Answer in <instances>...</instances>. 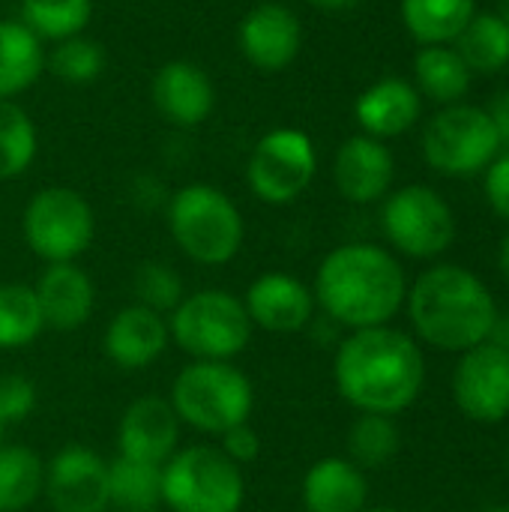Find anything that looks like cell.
Here are the masks:
<instances>
[{"label": "cell", "mask_w": 509, "mask_h": 512, "mask_svg": "<svg viewBox=\"0 0 509 512\" xmlns=\"http://www.w3.org/2000/svg\"><path fill=\"white\" fill-rule=\"evenodd\" d=\"M492 342L507 348L509 351V309L504 315H498V324H495V333H492Z\"/></svg>", "instance_id": "f35d334b"}, {"label": "cell", "mask_w": 509, "mask_h": 512, "mask_svg": "<svg viewBox=\"0 0 509 512\" xmlns=\"http://www.w3.org/2000/svg\"><path fill=\"white\" fill-rule=\"evenodd\" d=\"M36 408V387L24 375H0V426L27 420Z\"/></svg>", "instance_id": "e575fe53"}, {"label": "cell", "mask_w": 509, "mask_h": 512, "mask_svg": "<svg viewBox=\"0 0 509 512\" xmlns=\"http://www.w3.org/2000/svg\"><path fill=\"white\" fill-rule=\"evenodd\" d=\"M318 174V153L303 129H273L267 132L246 165L249 189L258 201L270 207H285L297 201Z\"/></svg>", "instance_id": "8fae6325"}, {"label": "cell", "mask_w": 509, "mask_h": 512, "mask_svg": "<svg viewBox=\"0 0 509 512\" xmlns=\"http://www.w3.org/2000/svg\"><path fill=\"white\" fill-rule=\"evenodd\" d=\"M486 512H509V504H504V507H492V510Z\"/></svg>", "instance_id": "ee69618b"}, {"label": "cell", "mask_w": 509, "mask_h": 512, "mask_svg": "<svg viewBox=\"0 0 509 512\" xmlns=\"http://www.w3.org/2000/svg\"><path fill=\"white\" fill-rule=\"evenodd\" d=\"M0 444H3V426H0Z\"/></svg>", "instance_id": "f6af8a7d"}, {"label": "cell", "mask_w": 509, "mask_h": 512, "mask_svg": "<svg viewBox=\"0 0 509 512\" xmlns=\"http://www.w3.org/2000/svg\"><path fill=\"white\" fill-rule=\"evenodd\" d=\"M45 462L21 444H0V512H24L42 498Z\"/></svg>", "instance_id": "83f0119b"}, {"label": "cell", "mask_w": 509, "mask_h": 512, "mask_svg": "<svg viewBox=\"0 0 509 512\" xmlns=\"http://www.w3.org/2000/svg\"><path fill=\"white\" fill-rule=\"evenodd\" d=\"M42 495L54 512H108V462L84 444H69L45 462Z\"/></svg>", "instance_id": "4fadbf2b"}, {"label": "cell", "mask_w": 509, "mask_h": 512, "mask_svg": "<svg viewBox=\"0 0 509 512\" xmlns=\"http://www.w3.org/2000/svg\"><path fill=\"white\" fill-rule=\"evenodd\" d=\"M45 63L66 84H90L105 72V51L96 39L78 33L57 42L51 57H45Z\"/></svg>", "instance_id": "d6a6232c"}, {"label": "cell", "mask_w": 509, "mask_h": 512, "mask_svg": "<svg viewBox=\"0 0 509 512\" xmlns=\"http://www.w3.org/2000/svg\"><path fill=\"white\" fill-rule=\"evenodd\" d=\"M300 501L306 512H366V471L345 456H324L303 474Z\"/></svg>", "instance_id": "7402d4cb"}, {"label": "cell", "mask_w": 509, "mask_h": 512, "mask_svg": "<svg viewBox=\"0 0 509 512\" xmlns=\"http://www.w3.org/2000/svg\"><path fill=\"white\" fill-rule=\"evenodd\" d=\"M45 330L33 285H0V351H21L33 345Z\"/></svg>", "instance_id": "f1b7e54d"}, {"label": "cell", "mask_w": 509, "mask_h": 512, "mask_svg": "<svg viewBox=\"0 0 509 512\" xmlns=\"http://www.w3.org/2000/svg\"><path fill=\"white\" fill-rule=\"evenodd\" d=\"M396 159L390 147L369 135H351L333 156V183L351 204H375L390 195Z\"/></svg>", "instance_id": "e0dca14e"}, {"label": "cell", "mask_w": 509, "mask_h": 512, "mask_svg": "<svg viewBox=\"0 0 509 512\" xmlns=\"http://www.w3.org/2000/svg\"><path fill=\"white\" fill-rule=\"evenodd\" d=\"M240 300L252 327L276 336L309 330L318 312L312 288L285 270H267L255 276Z\"/></svg>", "instance_id": "5bb4252c"}, {"label": "cell", "mask_w": 509, "mask_h": 512, "mask_svg": "<svg viewBox=\"0 0 509 512\" xmlns=\"http://www.w3.org/2000/svg\"><path fill=\"white\" fill-rule=\"evenodd\" d=\"M168 231L177 249L201 267L234 261L246 240L243 213L210 183H189L174 192L168 201Z\"/></svg>", "instance_id": "5b68a950"}, {"label": "cell", "mask_w": 509, "mask_h": 512, "mask_svg": "<svg viewBox=\"0 0 509 512\" xmlns=\"http://www.w3.org/2000/svg\"><path fill=\"white\" fill-rule=\"evenodd\" d=\"M495 15H498L501 21H507L509 24V0H498V9H495Z\"/></svg>", "instance_id": "b9f144b4"}, {"label": "cell", "mask_w": 509, "mask_h": 512, "mask_svg": "<svg viewBox=\"0 0 509 512\" xmlns=\"http://www.w3.org/2000/svg\"><path fill=\"white\" fill-rule=\"evenodd\" d=\"M381 228L390 246L417 261L444 255L456 240V216L441 192L423 183L402 186L384 198Z\"/></svg>", "instance_id": "30bf717a"}, {"label": "cell", "mask_w": 509, "mask_h": 512, "mask_svg": "<svg viewBox=\"0 0 509 512\" xmlns=\"http://www.w3.org/2000/svg\"><path fill=\"white\" fill-rule=\"evenodd\" d=\"M108 504L117 512L162 510V468L114 456L108 462Z\"/></svg>", "instance_id": "4316f807"}, {"label": "cell", "mask_w": 509, "mask_h": 512, "mask_svg": "<svg viewBox=\"0 0 509 512\" xmlns=\"http://www.w3.org/2000/svg\"><path fill=\"white\" fill-rule=\"evenodd\" d=\"M339 396L360 414L396 417L408 411L426 384V360L408 333L384 324L351 330L333 357Z\"/></svg>", "instance_id": "6da1fadb"}, {"label": "cell", "mask_w": 509, "mask_h": 512, "mask_svg": "<svg viewBox=\"0 0 509 512\" xmlns=\"http://www.w3.org/2000/svg\"><path fill=\"white\" fill-rule=\"evenodd\" d=\"M237 468H246L252 462L261 459V435L249 426V423H240V426H231L228 432L219 435V444H216Z\"/></svg>", "instance_id": "d590c367"}, {"label": "cell", "mask_w": 509, "mask_h": 512, "mask_svg": "<svg viewBox=\"0 0 509 512\" xmlns=\"http://www.w3.org/2000/svg\"><path fill=\"white\" fill-rule=\"evenodd\" d=\"M309 3L324 6V9H348V6H354V3H360V0H309Z\"/></svg>", "instance_id": "60d3db41"}, {"label": "cell", "mask_w": 509, "mask_h": 512, "mask_svg": "<svg viewBox=\"0 0 509 512\" xmlns=\"http://www.w3.org/2000/svg\"><path fill=\"white\" fill-rule=\"evenodd\" d=\"M312 294L324 318L351 333L390 324L405 306L408 279L390 249L345 243L318 264Z\"/></svg>", "instance_id": "7a4b0ae2"}, {"label": "cell", "mask_w": 509, "mask_h": 512, "mask_svg": "<svg viewBox=\"0 0 509 512\" xmlns=\"http://www.w3.org/2000/svg\"><path fill=\"white\" fill-rule=\"evenodd\" d=\"M498 267H501V273H504V279H507V285H509V231L504 234V240H501V252H498Z\"/></svg>", "instance_id": "ab89813d"}, {"label": "cell", "mask_w": 509, "mask_h": 512, "mask_svg": "<svg viewBox=\"0 0 509 512\" xmlns=\"http://www.w3.org/2000/svg\"><path fill=\"white\" fill-rule=\"evenodd\" d=\"M45 69L42 39L18 18L0 21V99L24 93Z\"/></svg>", "instance_id": "cb8c5ba5"}, {"label": "cell", "mask_w": 509, "mask_h": 512, "mask_svg": "<svg viewBox=\"0 0 509 512\" xmlns=\"http://www.w3.org/2000/svg\"><path fill=\"white\" fill-rule=\"evenodd\" d=\"M423 114V96L408 78L387 75L375 84H369L357 102H354V117L363 129V135L387 141L399 138L408 129L420 123Z\"/></svg>", "instance_id": "44dd1931"}, {"label": "cell", "mask_w": 509, "mask_h": 512, "mask_svg": "<svg viewBox=\"0 0 509 512\" xmlns=\"http://www.w3.org/2000/svg\"><path fill=\"white\" fill-rule=\"evenodd\" d=\"M405 309L417 339L447 354L489 342L501 315L489 285L459 264H435L420 273L408 288Z\"/></svg>", "instance_id": "3957f363"}, {"label": "cell", "mask_w": 509, "mask_h": 512, "mask_svg": "<svg viewBox=\"0 0 509 512\" xmlns=\"http://www.w3.org/2000/svg\"><path fill=\"white\" fill-rule=\"evenodd\" d=\"M246 501L243 468L219 447H180L162 465V507L171 512H240Z\"/></svg>", "instance_id": "52a82bcc"}, {"label": "cell", "mask_w": 509, "mask_h": 512, "mask_svg": "<svg viewBox=\"0 0 509 512\" xmlns=\"http://www.w3.org/2000/svg\"><path fill=\"white\" fill-rule=\"evenodd\" d=\"M453 399L471 423L495 426L509 417V351L492 339L465 351L453 372Z\"/></svg>", "instance_id": "7c38bea8"}, {"label": "cell", "mask_w": 509, "mask_h": 512, "mask_svg": "<svg viewBox=\"0 0 509 512\" xmlns=\"http://www.w3.org/2000/svg\"><path fill=\"white\" fill-rule=\"evenodd\" d=\"M423 159L444 177H474L501 153V138L483 105H444L423 126Z\"/></svg>", "instance_id": "ba28073f"}, {"label": "cell", "mask_w": 509, "mask_h": 512, "mask_svg": "<svg viewBox=\"0 0 509 512\" xmlns=\"http://www.w3.org/2000/svg\"><path fill=\"white\" fill-rule=\"evenodd\" d=\"M153 105L171 126L192 129L213 114L216 90L198 63L171 60L153 78Z\"/></svg>", "instance_id": "ffe728a7"}, {"label": "cell", "mask_w": 509, "mask_h": 512, "mask_svg": "<svg viewBox=\"0 0 509 512\" xmlns=\"http://www.w3.org/2000/svg\"><path fill=\"white\" fill-rule=\"evenodd\" d=\"M45 327L57 333L81 330L96 312V285L78 261L45 264L33 285Z\"/></svg>", "instance_id": "ac0fdd59"}, {"label": "cell", "mask_w": 509, "mask_h": 512, "mask_svg": "<svg viewBox=\"0 0 509 512\" xmlns=\"http://www.w3.org/2000/svg\"><path fill=\"white\" fill-rule=\"evenodd\" d=\"M39 150L36 126L15 99H0V180L21 177Z\"/></svg>", "instance_id": "1f68e13d"}, {"label": "cell", "mask_w": 509, "mask_h": 512, "mask_svg": "<svg viewBox=\"0 0 509 512\" xmlns=\"http://www.w3.org/2000/svg\"><path fill=\"white\" fill-rule=\"evenodd\" d=\"M93 18V0H21V24L39 39L63 42L84 33Z\"/></svg>", "instance_id": "4dcf8cb0"}, {"label": "cell", "mask_w": 509, "mask_h": 512, "mask_svg": "<svg viewBox=\"0 0 509 512\" xmlns=\"http://www.w3.org/2000/svg\"><path fill=\"white\" fill-rule=\"evenodd\" d=\"M171 342L192 360L234 363L252 342V321L237 294L225 288H201L186 294L168 315Z\"/></svg>", "instance_id": "8992f818"}, {"label": "cell", "mask_w": 509, "mask_h": 512, "mask_svg": "<svg viewBox=\"0 0 509 512\" xmlns=\"http://www.w3.org/2000/svg\"><path fill=\"white\" fill-rule=\"evenodd\" d=\"M399 12L405 30L420 45H453L477 15V0H402Z\"/></svg>", "instance_id": "d4e9b609"}, {"label": "cell", "mask_w": 509, "mask_h": 512, "mask_svg": "<svg viewBox=\"0 0 509 512\" xmlns=\"http://www.w3.org/2000/svg\"><path fill=\"white\" fill-rule=\"evenodd\" d=\"M453 48L474 75H498L509 69V24L495 12H477L456 36Z\"/></svg>", "instance_id": "484cf974"}, {"label": "cell", "mask_w": 509, "mask_h": 512, "mask_svg": "<svg viewBox=\"0 0 509 512\" xmlns=\"http://www.w3.org/2000/svg\"><path fill=\"white\" fill-rule=\"evenodd\" d=\"M483 192L489 207L509 222V150H501L483 171Z\"/></svg>", "instance_id": "8d00e7d4"}, {"label": "cell", "mask_w": 509, "mask_h": 512, "mask_svg": "<svg viewBox=\"0 0 509 512\" xmlns=\"http://www.w3.org/2000/svg\"><path fill=\"white\" fill-rule=\"evenodd\" d=\"M168 402L183 426L219 438L231 426L249 423L255 408V387L249 375L234 363L192 360L177 372Z\"/></svg>", "instance_id": "277c9868"}, {"label": "cell", "mask_w": 509, "mask_h": 512, "mask_svg": "<svg viewBox=\"0 0 509 512\" xmlns=\"http://www.w3.org/2000/svg\"><path fill=\"white\" fill-rule=\"evenodd\" d=\"M21 234L36 258L45 264H66L78 261L90 249L96 237V216L81 192L69 186H48L27 201Z\"/></svg>", "instance_id": "9c48e42d"}, {"label": "cell", "mask_w": 509, "mask_h": 512, "mask_svg": "<svg viewBox=\"0 0 509 512\" xmlns=\"http://www.w3.org/2000/svg\"><path fill=\"white\" fill-rule=\"evenodd\" d=\"M180 429L183 423L165 396H141L117 423V456L162 468L180 450Z\"/></svg>", "instance_id": "9a60e30c"}, {"label": "cell", "mask_w": 509, "mask_h": 512, "mask_svg": "<svg viewBox=\"0 0 509 512\" xmlns=\"http://www.w3.org/2000/svg\"><path fill=\"white\" fill-rule=\"evenodd\" d=\"M366 512H402V510H393V507H375V510H366Z\"/></svg>", "instance_id": "7bdbcfd3"}, {"label": "cell", "mask_w": 509, "mask_h": 512, "mask_svg": "<svg viewBox=\"0 0 509 512\" xmlns=\"http://www.w3.org/2000/svg\"><path fill=\"white\" fill-rule=\"evenodd\" d=\"M132 294L138 306H147L168 318L177 309V303L186 297V288L174 267L162 261H144L132 276Z\"/></svg>", "instance_id": "836d02e7"}, {"label": "cell", "mask_w": 509, "mask_h": 512, "mask_svg": "<svg viewBox=\"0 0 509 512\" xmlns=\"http://www.w3.org/2000/svg\"><path fill=\"white\" fill-rule=\"evenodd\" d=\"M402 447V432L393 417L360 414L348 432V459L360 471H378L396 459Z\"/></svg>", "instance_id": "f546056e"}, {"label": "cell", "mask_w": 509, "mask_h": 512, "mask_svg": "<svg viewBox=\"0 0 509 512\" xmlns=\"http://www.w3.org/2000/svg\"><path fill=\"white\" fill-rule=\"evenodd\" d=\"M492 117V126L501 138V150H509V90H498L489 105H483Z\"/></svg>", "instance_id": "74e56055"}, {"label": "cell", "mask_w": 509, "mask_h": 512, "mask_svg": "<svg viewBox=\"0 0 509 512\" xmlns=\"http://www.w3.org/2000/svg\"><path fill=\"white\" fill-rule=\"evenodd\" d=\"M102 345H105V357L117 369L141 372V369L153 366L168 351V345H171L168 318L147 306L129 303L111 315Z\"/></svg>", "instance_id": "d6986e66"}, {"label": "cell", "mask_w": 509, "mask_h": 512, "mask_svg": "<svg viewBox=\"0 0 509 512\" xmlns=\"http://www.w3.org/2000/svg\"><path fill=\"white\" fill-rule=\"evenodd\" d=\"M243 57L261 72H282L288 69L303 45L300 18L285 3H258L240 21L237 33Z\"/></svg>", "instance_id": "2e32d148"}, {"label": "cell", "mask_w": 509, "mask_h": 512, "mask_svg": "<svg viewBox=\"0 0 509 512\" xmlns=\"http://www.w3.org/2000/svg\"><path fill=\"white\" fill-rule=\"evenodd\" d=\"M474 72L468 63L459 57L453 45H423L414 54V87L420 96L441 102V105H456L465 99L471 90Z\"/></svg>", "instance_id": "603a6c76"}]
</instances>
